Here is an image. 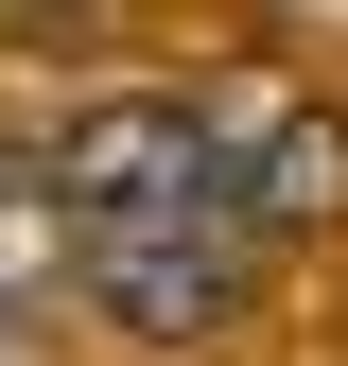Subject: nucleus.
<instances>
[{
  "mask_svg": "<svg viewBox=\"0 0 348 366\" xmlns=\"http://www.w3.org/2000/svg\"><path fill=\"white\" fill-rule=\"evenodd\" d=\"M0 157H18V122H0Z\"/></svg>",
  "mask_w": 348,
  "mask_h": 366,
  "instance_id": "423d86ee",
  "label": "nucleus"
},
{
  "mask_svg": "<svg viewBox=\"0 0 348 366\" xmlns=\"http://www.w3.org/2000/svg\"><path fill=\"white\" fill-rule=\"evenodd\" d=\"M70 280L122 314V349H209V332H244V280H261V227L209 192H140V209H105V227H70Z\"/></svg>",
  "mask_w": 348,
  "mask_h": 366,
  "instance_id": "f257e3e1",
  "label": "nucleus"
},
{
  "mask_svg": "<svg viewBox=\"0 0 348 366\" xmlns=\"http://www.w3.org/2000/svg\"><path fill=\"white\" fill-rule=\"evenodd\" d=\"M192 105L174 87H105V105H70L53 122V157H35V192H53L70 227H105V209H140V192H192Z\"/></svg>",
  "mask_w": 348,
  "mask_h": 366,
  "instance_id": "7ed1b4c3",
  "label": "nucleus"
},
{
  "mask_svg": "<svg viewBox=\"0 0 348 366\" xmlns=\"http://www.w3.org/2000/svg\"><path fill=\"white\" fill-rule=\"evenodd\" d=\"M192 157L244 227H331L348 209V122L296 87H192Z\"/></svg>",
  "mask_w": 348,
  "mask_h": 366,
  "instance_id": "f03ea898",
  "label": "nucleus"
},
{
  "mask_svg": "<svg viewBox=\"0 0 348 366\" xmlns=\"http://www.w3.org/2000/svg\"><path fill=\"white\" fill-rule=\"evenodd\" d=\"M0 366H35V332H18V314H0Z\"/></svg>",
  "mask_w": 348,
  "mask_h": 366,
  "instance_id": "39448f33",
  "label": "nucleus"
},
{
  "mask_svg": "<svg viewBox=\"0 0 348 366\" xmlns=\"http://www.w3.org/2000/svg\"><path fill=\"white\" fill-rule=\"evenodd\" d=\"M53 280H70V209L35 192V157H0V314H35Z\"/></svg>",
  "mask_w": 348,
  "mask_h": 366,
  "instance_id": "20e7f679",
  "label": "nucleus"
}]
</instances>
